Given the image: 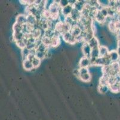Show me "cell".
Here are the masks:
<instances>
[{
    "instance_id": "6da1fadb",
    "label": "cell",
    "mask_w": 120,
    "mask_h": 120,
    "mask_svg": "<svg viewBox=\"0 0 120 120\" xmlns=\"http://www.w3.org/2000/svg\"><path fill=\"white\" fill-rule=\"evenodd\" d=\"M72 29V26L68 24L67 23L62 22H58L56 25L55 31L59 34L62 35L66 32L71 31Z\"/></svg>"
},
{
    "instance_id": "7a4b0ae2",
    "label": "cell",
    "mask_w": 120,
    "mask_h": 120,
    "mask_svg": "<svg viewBox=\"0 0 120 120\" xmlns=\"http://www.w3.org/2000/svg\"><path fill=\"white\" fill-rule=\"evenodd\" d=\"M62 38L64 39V40L66 42L68 43L69 44L71 45H74L76 43H77V40L76 39V37L72 36L71 31L66 32V33H64V34H62Z\"/></svg>"
},
{
    "instance_id": "3957f363",
    "label": "cell",
    "mask_w": 120,
    "mask_h": 120,
    "mask_svg": "<svg viewBox=\"0 0 120 120\" xmlns=\"http://www.w3.org/2000/svg\"><path fill=\"white\" fill-rule=\"evenodd\" d=\"M91 50H92V48L88 45V43H84L82 46V52L84 57L90 58Z\"/></svg>"
},
{
    "instance_id": "277c9868",
    "label": "cell",
    "mask_w": 120,
    "mask_h": 120,
    "mask_svg": "<svg viewBox=\"0 0 120 120\" xmlns=\"http://www.w3.org/2000/svg\"><path fill=\"white\" fill-rule=\"evenodd\" d=\"M91 62H90V58L86 57L84 56L82 58H81L80 61L79 62V66L80 67H86L88 68L91 66Z\"/></svg>"
},
{
    "instance_id": "5b68a950",
    "label": "cell",
    "mask_w": 120,
    "mask_h": 120,
    "mask_svg": "<svg viewBox=\"0 0 120 120\" xmlns=\"http://www.w3.org/2000/svg\"><path fill=\"white\" fill-rule=\"evenodd\" d=\"M109 56L112 62H119L120 59V57L118 54L116 50H110L109 53Z\"/></svg>"
},
{
    "instance_id": "8992f818",
    "label": "cell",
    "mask_w": 120,
    "mask_h": 120,
    "mask_svg": "<svg viewBox=\"0 0 120 120\" xmlns=\"http://www.w3.org/2000/svg\"><path fill=\"white\" fill-rule=\"evenodd\" d=\"M74 8L73 5H71V4H69L67 6L65 7L62 8V10H61V13H62V15H64L65 16H66V17L69 16Z\"/></svg>"
},
{
    "instance_id": "52a82bcc",
    "label": "cell",
    "mask_w": 120,
    "mask_h": 120,
    "mask_svg": "<svg viewBox=\"0 0 120 120\" xmlns=\"http://www.w3.org/2000/svg\"><path fill=\"white\" fill-rule=\"evenodd\" d=\"M87 4V1H77L74 5V8L77 10L81 12L82 10L84 8Z\"/></svg>"
},
{
    "instance_id": "ba28073f",
    "label": "cell",
    "mask_w": 120,
    "mask_h": 120,
    "mask_svg": "<svg viewBox=\"0 0 120 120\" xmlns=\"http://www.w3.org/2000/svg\"><path fill=\"white\" fill-rule=\"evenodd\" d=\"M69 16L72 19L73 21H74L75 22H78L79 20H80L81 17L82 16V15L81 13L80 12H79V11L77 10L76 9L74 8Z\"/></svg>"
},
{
    "instance_id": "9c48e42d",
    "label": "cell",
    "mask_w": 120,
    "mask_h": 120,
    "mask_svg": "<svg viewBox=\"0 0 120 120\" xmlns=\"http://www.w3.org/2000/svg\"><path fill=\"white\" fill-rule=\"evenodd\" d=\"M16 22L21 25L27 24V16L26 15L20 14L16 18Z\"/></svg>"
},
{
    "instance_id": "30bf717a",
    "label": "cell",
    "mask_w": 120,
    "mask_h": 120,
    "mask_svg": "<svg viewBox=\"0 0 120 120\" xmlns=\"http://www.w3.org/2000/svg\"><path fill=\"white\" fill-rule=\"evenodd\" d=\"M56 32L55 36H53L52 38V44H51V46L52 47H57L59 46L60 44V38H59V34L57 32Z\"/></svg>"
},
{
    "instance_id": "8fae6325",
    "label": "cell",
    "mask_w": 120,
    "mask_h": 120,
    "mask_svg": "<svg viewBox=\"0 0 120 120\" xmlns=\"http://www.w3.org/2000/svg\"><path fill=\"white\" fill-rule=\"evenodd\" d=\"M88 44L90 45V46L92 49H94V48H98L100 46L99 40H98V39L97 38V37L96 36L93 37L90 41H88Z\"/></svg>"
},
{
    "instance_id": "7c38bea8",
    "label": "cell",
    "mask_w": 120,
    "mask_h": 120,
    "mask_svg": "<svg viewBox=\"0 0 120 120\" xmlns=\"http://www.w3.org/2000/svg\"><path fill=\"white\" fill-rule=\"evenodd\" d=\"M23 67L25 70H30V71L34 69L32 61H29L28 59H25L23 61Z\"/></svg>"
},
{
    "instance_id": "4fadbf2b",
    "label": "cell",
    "mask_w": 120,
    "mask_h": 120,
    "mask_svg": "<svg viewBox=\"0 0 120 120\" xmlns=\"http://www.w3.org/2000/svg\"><path fill=\"white\" fill-rule=\"evenodd\" d=\"M99 52H100V57H106L109 54L110 50H109L108 47L103 45H100L99 47Z\"/></svg>"
},
{
    "instance_id": "5bb4252c",
    "label": "cell",
    "mask_w": 120,
    "mask_h": 120,
    "mask_svg": "<svg viewBox=\"0 0 120 120\" xmlns=\"http://www.w3.org/2000/svg\"><path fill=\"white\" fill-rule=\"evenodd\" d=\"M81 32L82 29H81L77 25L72 27V29L71 30V34H72V36L75 37L80 36Z\"/></svg>"
},
{
    "instance_id": "9a60e30c",
    "label": "cell",
    "mask_w": 120,
    "mask_h": 120,
    "mask_svg": "<svg viewBox=\"0 0 120 120\" xmlns=\"http://www.w3.org/2000/svg\"><path fill=\"white\" fill-rule=\"evenodd\" d=\"M25 34L23 32H20V33H13V38L15 41H20L23 40L25 38Z\"/></svg>"
},
{
    "instance_id": "2e32d148",
    "label": "cell",
    "mask_w": 120,
    "mask_h": 120,
    "mask_svg": "<svg viewBox=\"0 0 120 120\" xmlns=\"http://www.w3.org/2000/svg\"><path fill=\"white\" fill-rule=\"evenodd\" d=\"M27 24L29 25H31V26H34L37 23V20L36 17H35L34 15H27Z\"/></svg>"
},
{
    "instance_id": "e0dca14e",
    "label": "cell",
    "mask_w": 120,
    "mask_h": 120,
    "mask_svg": "<svg viewBox=\"0 0 120 120\" xmlns=\"http://www.w3.org/2000/svg\"><path fill=\"white\" fill-rule=\"evenodd\" d=\"M94 19L96 21L100 23V24H105V23L106 21V17L102 15V14L100 13V12L99 10H98L96 13V15L95 19Z\"/></svg>"
},
{
    "instance_id": "ac0fdd59",
    "label": "cell",
    "mask_w": 120,
    "mask_h": 120,
    "mask_svg": "<svg viewBox=\"0 0 120 120\" xmlns=\"http://www.w3.org/2000/svg\"><path fill=\"white\" fill-rule=\"evenodd\" d=\"M98 91L100 94H105L110 90L109 85H99L98 87Z\"/></svg>"
},
{
    "instance_id": "d6986e66",
    "label": "cell",
    "mask_w": 120,
    "mask_h": 120,
    "mask_svg": "<svg viewBox=\"0 0 120 120\" xmlns=\"http://www.w3.org/2000/svg\"><path fill=\"white\" fill-rule=\"evenodd\" d=\"M109 88L112 92L116 93L120 92V81H118L114 84L110 85Z\"/></svg>"
},
{
    "instance_id": "ffe728a7",
    "label": "cell",
    "mask_w": 120,
    "mask_h": 120,
    "mask_svg": "<svg viewBox=\"0 0 120 120\" xmlns=\"http://www.w3.org/2000/svg\"><path fill=\"white\" fill-rule=\"evenodd\" d=\"M79 79L84 82H88L91 81V75L90 74V73H87V74L80 75Z\"/></svg>"
},
{
    "instance_id": "44dd1931",
    "label": "cell",
    "mask_w": 120,
    "mask_h": 120,
    "mask_svg": "<svg viewBox=\"0 0 120 120\" xmlns=\"http://www.w3.org/2000/svg\"><path fill=\"white\" fill-rule=\"evenodd\" d=\"M99 57H100V52H99V48L92 49L91 55H90V58L97 59V58H99Z\"/></svg>"
},
{
    "instance_id": "7402d4cb",
    "label": "cell",
    "mask_w": 120,
    "mask_h": 120,
    "mask_svg": "<svg viewBox=\"0 0 120 120\" xmlns=\"http://www.w3.org/2000/svg\"><path fill=\"white\" fill-rule=\"evenodd\" d=\"M36 50H37V51L46 53L49 50V48L45 45H44L43 43H41V45H40L36 48Z\"/></svg>"
},
{
    "instance_id": "603a6c76",
    "label": "cell",
    "mask_w": 120,
    "mask_h": 120,
    "mask_svg": "<svg viewBox=\"0 0 120 120\" xmlns=\"http://www.w3.org/2000/svg\"><path fill=\"white\" fill-rule=\"evenodd\" d=\"M41 40L44 45H45V46H47L48 48H49L50 46H51V44H52V38L47 37L45 36H44L41 38Z\"/></svg>"
},
{
    "instance_id": "cb8c5ba5",
    "label": "cell",
    "mask_w": 120,
    "mask_h": 120,
    "mask_svg": "<svg viewBox=\"0 0 120 120\" xmlns=\"http://www.w3.org/2000/svg\"><path fill=\"white\" fill-rule=\"evenodd\" d=\"M22 57L23 58V60H25V59H27V58H28V55L30 54V50L28 49V48L26 47V48H23V49H22Z\"/></svg>"
},
{
    "instance_id": "d4e9b609",
    "label": "cell",
    "mask_w": 120,
    "mask_h": 120,
    "mask_svg": "<svg viewBox=\"0 0 120 120\" xmlns=\"http://www.w3.org/2000/svg\"><path fill=\"white\" fill-rule=\"evenodd\" d=\"M22 29L23 25H21L20 24L15 22V24L13 25V33H20V32H22Z\"/></svg>"
},
{
    "instance_id": "484cf974",
    "label": "cell",
    "mask_w": 120,
    "mask_h": 120,
    "mask_svg": "<svg viewBox=\"0 0 120 120\" xmlns=\"http://www.w3.org/2000/svg\"><path fill=\"white\" fill-rule=\"evenodd\" d=\"M35 57H37V58H38L39 59H40V60H42L43 59L46 58V53L37 51L35 54Z\"/></svg>"
},
{
    "instance_id": "4316f807",
    "label": "cell",
    "mask_w": 120,
    "mask_h": 120,
    "mask_svg": "<svg viewBox=\"0 0 120 120\" xmlns=\"http://www.w3.org/2000/svg\"><path fill=\"white\" fill-rule=\"evenodd\" d=\"M41 60L39 59L38 58H37L36 57L35 58L32 60V64H33L34 67L35 69H37V67H38L39 66H40V64H41Z\"/></svg>"
},
{
    "instance_id": "83f0119b",
    "label": "cell",
    "mask_w": 120,
    "mask_h": 120,
    "mask_svg": "<svg viewBox=\"0 0 120 120\" xmlns=\"http://www.w3.org/2000/svg\"><path fill=\"white\" fill-rule=\"evenodd\" d=\"M16 44L19 48H20L21 49H23V48L26 47V44L24 41V40H20V41H16Z\"/></svg>"
},
{
    "instance_id": "f1b7e54d",
    "label": "cell",
    "mask_w": 120,
    "mask_h": 120,
    "mask_svg": "<svg viewBox=\"0 0 120 120\" xmlns=\"http://www.w3.org/2000/svg\"><path fill=\"white\" fill-rule=\"evenodd\" d=\"M100 12V13H102V15H103L104 17H105L106 18L108 15V7H102L100 8V10H99Z\"/></svg>"
},
{
    "instance_id": "f546056e",
    "label": "cell",
    "mask_w": 120,
    "mask_h": 120,
    "mask_svg": "<svg viewBox=\"0 0 120 120\" xmlns=\"http://www.w3.org/2000/svg\"><path fill=\"white\" fill-rule=\"evenodd\" d=\"M79 73H80V75L87 74V73H89L88 68L80 67L79 68Z\"/></svg>"
},
{
    "instance_id": "4dcf8cb0",
    "label": "cell",
    "mask_w": 120,
    "mask_h": 120,
    "mask_svg": "<svg viewBox=\"0 0 120 120\" xmlns=\"http://www.w3.org/2000/svg\"><path fill=\"white\" fill-rule=\"evenodd\" d=\"M69 4V1H66V0H62V1H60L59 5L62 8L65 7L67 6Z\"/></svg>"
},
{
    "instance_id": "1f68e13d",
    "label": "cell",
    "mask_w": 120,
    "mask_h": 120,
    "mask_svg": "<svg viewBox=\"0 0 120 120\" xmlns=\"http://www.w3.org/2000/svg\"><path fill=\"white\" fill-rule=\"evenodd\" d=\"M73 73H74V74L75 76H77V78L79 79V76H80V73H79V69H75V70L73 71Z\"/></svg>"
},
{
    "instance_id": "d6a6232c",
    "label": "cell",
    "mask_w": 120,
    "mask_h": 120,
    "mask_svg": "<svg viewBox=\"0 0 120 120\" xmlns=\"http://www.w3.org/2000/svg\"><path fill=\"white\" fill-rule=\"evenodd\" d=\"M35 58V55L32 54H29L28 58H27V59H28V60H29V61H32V60H33Z\"/></svg>"
},
{
    "instance_id": "836d02e7",
    "label": "cell",
    "mask_w": 120,
    "mask_h": 120,
    "mask_svg": "<svg viewBox=\"0 0 120 120\" xmlns=\"http://www.w3.org/2000/svg\"><path fill=\"white\" fill-rule=\"evenodd\" d=\"M115 26H116V28L117 29V30H120V19L118 21H115Z\"/></svg>"
},
{
    "instance_id": "e575fe53",
    "label": "cell",
    "mask_w": 120,
    "mask_h": 120,
    "mask_svg": "<svg viewBox=\"0 0 120 120\" xmlns=\"http://www.w3.org/2000/svg\"><path fill=\"white\" fill-rule=\"evenodd\" d=\"M116 36H117V38L118 40H120V30H118L117 31V33H116Z\"/></svg>"
},
{
    "instance_id": "d590c367",
    "label": "cell",
    "mask_w": 120,
    "mask_h": 120,
    "mask_svg": "<svg viewBox=\"0 0 120 120\" xmlns=\"http://www.w3.org/2000/svg\"><path fill=\"white\" fill-rule=\"evenodd\" d=\"M116 51H117L118 54L119 55H120V47H118V46L117 49H116Z\"/></svg>"
},
{
    "instance_id": "8d00e7d4",
    "label": "cell",
    "mask_w": 120,
    "mask_h": 120,
    "mask_svg": "<svg viewBox=\"0 0 120 120\" xmlns=\"http://www.w3.org/2000/svg\"><path fill=\"white\" fill-rule=\"evenodd\" d=\"M117 45H118V47H120V40H118Z\"/></svg>"
}]
</instances>
